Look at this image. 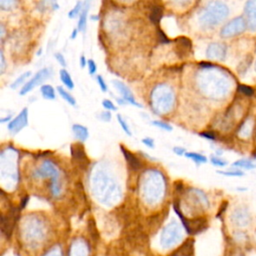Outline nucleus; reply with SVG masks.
<instances>
[{
  "instance_id": "f257e3e1",
  "label": "nucleus",
  "mask_w": 256,
  "mask_h": 256,
  "mask_svg": "<svg viewBox=\"0 0 256 256\" xmlns=\"http://www.w3.org/2000/svg\"><path fill=\"white\" fill-rule=\"evenodd\" d=\"M229 14L228 6L221 1H211L199 13V22L206 28H212L221 23Z\"/></svg>"
},
{
  "instance_id": "f03ea898",
  "label": "nucleus",
  "mask_w": 256,
  "mask_h": 256,
  "mask_svg": "<svg viewBox=\"0 0 256 256\" xmlns=\"http://www.w3.org/2000/svg\"><path fill=\"white\" fill-rule=\"evenodd\" d=\"M33 177L36 179H43V178H50V193L53 197H58L61 194V184L59 180V172L55 164L50 161H44L39 168H37L33 172Z\"/></svg>"
},
{
  "instance_id": "7ed1b4c3",
  "label": "nucleus",
  "mask_w": 256,
  "mask_h": 256,
  "mask_svg": "<svg viewBox=\"0 0 256 256\" xmlns=\"http://www.w3.org/2000/svg\"><path fill=\"white\" fill-rule=\"evenodd\" d=\"M23 237L30 244H36L43 240L45 235L44 226L37 219L28 220L22 229Z\"/></svg>"
},
{
  "instance_id": "20e7f679",
  "label": "nucleus",
  "mask_w": 256,
  "mask_h": 256,
  "mask_svg": "<svg viewBox=\"0 0 256 256\" xmlns=\"http://www.w3.org/2000/svg\"><path fill=\"white\" fill-rule=\"evenodd\" d=\"M182 239V228L181 226L173 221L169 223L165 228L163 229L161 233V245L164 248H169L176 243H178Z\"/></svg>"
},
{
  "instance_id": "39448f33",
  "label": "nucleus",
  "mask_w": 256,
  "mask_h": 256,
  "mask_svg": "<svg viewBox=\"0 0 256 256\" xmlns=\"http://www.w3.org/2000/svg\"><path fill=\"white\" fill-rule=\"evenodd\" d=\"M246 28H247V23L245 18L242 16H238L236 18L231 19L221 28L220 36L222 38L234 37L243 33Z\"/></svg>"
},
{
  "instance_id": "423d86ee",
  "label": "nucleus",
  "mask_w": 256,
  "mask_h": 256,
  "mask_svg": "<svg viewBox=\"0 0 256 256\" xmlns=\"http://www.w3.org/2000/svg\"><path fill=\"white\" fill-rule=\"evenodd\" d=\"M52 76V69L50 68V67H45V68H42V69H40L39 71H37L36 73H35V75L32 77V78H30L26 83H25V85H23V87L21 88V90H20V92H19V94L20 95H26L27 93H29L30 91H32L36 86H38V85H43L42 83L46 80V79H48V78H50Z\"/></svg>"
},
{
  "instance_id": "0eeeda50",
  "label": "nucleus",
  "mask_w": 256,
  "mask_h": 256,
  "mask_svg": "<svg viewBox=\"0 0 256 256\" xmlns=\"http://www.w3.org/2000/svg\"><path fill=\"white\" fill-rule=\"evenodd\" d=\"M187 207L195 212H201L209 207V201L206 195L198 189H190Z\"/></svg>"
},
{
  "instance_id": "6e6552de",
  "label": "nucleus",
  "mask_w": 256,
  "mask_h": 256,
  "mask_svg": "<svg viewBox=\"0 0 256 256\" xmlns=\"http://www.w3.org/2000/svg\"><path fill=\"white\" fill-rule=\"evenodd\" d=\"M28 124V108L24 107L21 112L8 123V130L12 134L19 133Z\"/></svg>"
},
{
  "instance_id": "1a4fd4ad",
  "label": "nucleus",
  "mask_w": 256,
  "mask_h": 256,
  "mask_svg": "<svg viewBox=\"0 0 256 256\" xmlns=\"http://www.w3.org/2000/svg\"><path fill=\"white\" fill-rule=\"evenodd\" d=\"M231 221L237 227H246L251 222V215L247 208L237 207L231 214Z\"/></svg>"
},
{
  "instance_id": "9d476101",
  "label": "nucleus",
  "mask_w": 256,
  "mask_h": 256,
  "mask_svg": "<svg viewBox=\"0 0 256 256\" xmlns=\"http://www.w3.org/2000/svg\"><path fill=\"white\" fill-rule=\"evenodd\" d=\"M112 84L114 85V87L117 89V91L121 94L122 98L128 103V104H131L133 106H136V107H139V108H142V105L139 104L136 100H135V97L132 93V91L130 90V88L122 81L120 80H113L112 81Z\"/></svg>"
},
{
  "instance_id": "9b49d317",
  "label": "nucleus",
  "mask_w": 256,
  "mask_h": 256,
  "mask_svg": "<svg viewBox=\"0 0 256 256\" xmlns=\"http://www.w3.org/2000/svg\"><path fill=\"white\" fill-rule=\"evenodd\" d=\"M227 52V47L223 43H211L206 49V56L213 60H224Z\"/></svg>"
},
{
  "instance_id": "f8f14e48",
  "label": "nucleus",
  "mask_w": 256,
  "mask_h": 256,
  "mask_svg": "<svg viewBox=\"0 0 256 256\" xmlns=\"http://www.w3.org/2000/svg\"><path fill=\"white\" fill-rule=\"evenodd\" d=\"M245 20L247 28L250 31H256V1H248L244 7Z\"/></svg>"
},
{
  "instance_id": "ddd939ff",
  "label": "nucleus",
  "mask_w": 256,
  "mask_h": 256,
  "mask_svg": "<svg viewBox=\"0 0 256 256\" xmlns=\"http://www.w3.org/2000/svg\"><path fill=\"white\" fill-rule=\"evenodd\" d=\"M120 149L122 151V154H123L128 166H129V168L132 171H138L139 169L142 168V162L130 150L126 149L123 145H120Z\"/></svg>"
},
{
  "instance_id": "4468645a",
  "label": "nucleus",
  "mask_w": 256,
  "mask_h": 256,
  "mask_svg": "<svg viewBox=\"0 0 256 256\" xmlns=\"http://www.w3.org/2000/svg\"><path fill=\"white\" fill-rule=\"evenodd\" d=\"M89 249L86 242L82 239L75 240L69 251V256H88Z\"/></svg>"
},
{
  "instance_id": "2eb2a0df",
  "label": "nucleus",
  "mask_w": 256,
  "mask_h": 256,
  "mask_svg": "<svg viewBox=\"0 0 256 256\" xmlns=\"http://www.w3.org/2000/svg\"><path fill=\"white\" fill-rule=\"evenodd\" d=\"M70 151H71V156L74 158L75 161L87 164L88 158L86 156L84 147L80 143L79 144H72L70 146Z\"/></svg>"
},
{
  "instance_id": "dca6fc26",
  "label": "nucleus",
  "mask_w": 256,
  "mask_h": 256,
  "mask_svg": "<svg viewBox=\"0 0 256 256\" xmlns=\"http://www.w3.org/2000/svg\"><path fill=\"white\" fill-rule=\"evenodd\" d=\"M72 132L77 140L80 142H85L89 137V131L86 126L82 124L75 123L72 125Z\"/></svg>"
},
{
  "instance_id": "f3484780",
  "label": "nucleus",
  "mask_w": 256,
  "mask_h": 256,
  "mask_svg": "<svg viewBox=\"0 0 256 256\" xmlns=\"http://www.w3.org/2000/svg\"><path fill=\"white\" fill-rule=\"evenodd\" d=\"M89 6L90 2H84V7L79 15L78 19V24H77V29L79 32H83L86 29V24H87V15L89 11Z\"/></svg>"
},
{
  "instance_id": "a211bd4d",
  "label": "nucleus",
  "mask_w": 256,
  "mask_h": 256,
  "mask_svg": "<svg viewBox=\"0 0 256 256\" xmlns=\"http://www.w3.org/2000/svg\"><path fill=\"white\" fill-rule=\"evenodd\" d=\"M163 16V8L160 5L152 6L149 18L154 25H158Z\"/></svg>"
},
{
  "instance_id": "6ab92c4d",
  "label": "nucleus",
  "mask_w": 256,
  "mask_h": 256,
  "mask_svg": "<svg viewBox=\"0 0 256 256\" xmlns=\"http://www.w3.org/2000/svg\"><path fill=\"white\" fill-rule=\"evenodd\" d=\"M59 77H60L61 82L63 83V85H64L66 88H68L69 90L74 89V82H73V79H72L71 75L69 74V72H68L65 68H62V69L59 71Z\"/></svg>"
},
{
  "instance_id": "aec40b11",
  "label": "nucleus",
  "mask_w": 256,
  "mask_h": 256,
  "mask_svg": "<svg viewBox=\"0 0 256 256\" xmlns=\"http://www.w3.org/2000/svg\"><path fill=\"white\" fill-rule=\"evenodd\" d=\"M40 92L44 99L47 100H54L56 98V93L52 85L50 84H43L40 86Z\"/></svg>"
},
{
  "instance_id": "412c9836",
  "label": "nucleus",
  "mask_w": 256,
  "mask_h": 256,
  "mask_svg": "<svg viewBox=\"0 0 256 256\" xmlns=\"http://www.w3.org/2000/svg\"><path fill=\"white\" fill-rule=\"evenodd\" d=\"M30 76H31V71H26V72L22 73L20 76H18V77L10 84V88H11L12 90H15V89H17L18 87L22 86L23 84L25 85L26 79L29 78ZM22 87H23V86H22Z\"/></svg>"
},
{
  "instance_id": "4be33fe9",
  "label": "nucleus",
  "mask_w": 256,
  "mask_h": 256,
  "mask_svg": "<svg viewBox=\"0 0 256 256\" xmlns=\"http://www.w3.org/2000/svg\"><path fill=\"white\" fill-rule=\"evenodd\" d=\"M57 91L59 93V95L70 105L72 106H76V100L75 98L72 96V94H70L65 88L61 87V86H58L57 87Z\"/></svg>"
},
{
  "instance_id": "5701e85b",
  "label": "nucleus",
  "mask_w": 256,
  "mask_h": 256,
  "mask_svg": "<svg viewBox=\"0 0 256 256\" xmlns=\"http://www.w3.org/2000/svg\"><path fill=\"white\" fill-rule=\"evenodd\" d=\"M233 167H238V168H241V169H255L256 168V163H254L253 161L251 160H248V159H240L238 161H235L233 164H232Z\"/></svg>"
},
{
  "instance_id": "b1692460",
  "label": "nucleus",
  "mask_w": 256,
  "mask_h": 256,
  "mask_svg": "<svg viewBox=\"0 0 256 256\" xmlns=\"http://www.w3.org/2000/svg\"><path fill=\"white\" fill-rule=\"evenodd\" d=\"M185 156L197 164H202V163L207 162V157L204 156L203 154H200L197 152H186Z\"/></svg>"
},
{
  "instance_id": "393cba45",
  "label": "nucleus",
  "mask_w": 256,
  "mask_h": 256,
  "mask_svg": "<svg viewBox=\"0 0 256 256\" xmlns=\"http://www.w3.org/2000/svg\"><path fill=\"white\" fill-rule=\"evenodd\" d=\"M84 7V2H81V1H78L75 6L68 12V17L71 19V18H75L77 16L80 15L82 9Z\"/></svg>"
},
{
  "instance_id": "a878e982",
  "label": "nucleus",
  "mask_w": 256,
  "mask_h": 256,
  "mask_svg": "<svg viewBox=\"0 0 256 256\" xmlns=\"http://www.w3.org/2000/svg\"><path fill=\"white\" fill-rule=\"evenodd\" d=\"M217 173L227 177H241L244 175V173L241 170H218Z\"/></svg>"
},
{
  "instance_id": "bb28decb",
  "label": "nucleus",
  "mask_w": 256,
  "mask_h": 256,
  "mask_svg": "<svg viewBox=\"0 0 256 256\" xmlns=\"http://www.w3.org/2000/svg\"><path fill=\"white\" fill-rule=\"evenodd\" d=\"M116 117H117V121H118L120 127L122 128V130H123L128 136H132V132H131V130H130V128H129V125H128L127 122L125 121V119H124L120 114H117Z\"/></svg>"
},
{
  "instance_id": "cd10ccee",
  "label": "nucleus",
  "mask_w": 256,
  "mask_h": 256,
  "mask_svg": "<svg viewBox=\"0 0 256 256\" xmlns=\"http://www.w3.org/2000/svg\"><path fill=\"white\" fill-rule=\"evenodd\" d=\"M151 124L156 126L157 128L165 130V131H169L170 132V131L173 130V127L169 123H167L165 121H162V120H154V121L151 122Z\"/></svg>"
},
{
  "instance_id": "c85d7f7f",
  "label": "nucleus",
  "mask_w": 256,
  "mask_h": 256,
  "mask_svg": "<svg viewBox=\"0 0 256 256\" xmlns=\"http://www.w3.org/2000/svg\"><path fill=\"white\" fill-rule=\"evenodd\" d=\"M210 162L216 167H224L227 165V161L218 156H212L210 158Z\"/></svg>"
},
{
  "instance_id": "c756f323",
  "label": "nucleus",
  "mask_w": 256,
  "mask_h": 256,
  "mask_svg": "<svg viewBox=\"0 0 256 256\" xmlns=\"http://www.w3.org/2000/svg\"><path fill=\"white\" fill-rule=\"evenodd\" d=\"M102 106L107 110V111H116L117 107L115 106V104L109 100V99H104L102 101Z\"/></svg>"
},
{
  "instance_id": "7c9ffc66",
  "label": "nucleus",
  "mask_w": 256,
  "mask_h": 256,
  "mask_svg": "<svg viewBox=\"0 0 256 256\" xmlns=\"http://www.w3.org/2000/svg\"><path fill=\"white\" fill-rule=\"evenodd\" d=\"M43 256H62V252L59 246H54L48 250Z\"/></svg>"
},
{
  "instance_id": "2f4dec72",
  "label": "nucleus",
  "mask_w": 256,
  "mask_h": 256,
  "mask_svg": "<svg viewBox=\"0 0 256 256\" xmlns=\"http://www.w3.org/2000/svg\"><path fill=\"white\" fill-rule=\"evenodd\" d=\"M87 67H88V72H89L90 75L96 74V72H97V65H96V62L93 59H88Z\"/></svg>"
},
{
  "instance_id": "473e14b6",
  "label": "nucleus",
  "mask_w": 256,
  "mask_h": 256,
  "mask_svg": "<svg viewBox=\"0 0 256 256\" xmlns=\"http://www.w3.org/2000/svg\"><path fill=\"white\" fill-rule=\"evenodd\" d=\"M96 81H97V83H98V85H99V87H100L102 92H107L108 91L107 84H106L104 78L101 75H97L96 76Z\"/></svg>"
},
{
  "instance_id": "72a5a7b5",
  "label": "nucleus",
  "mask_w": 256,
  "mask_h": 256,
  "mask_svg": "<svg viewBox=\"0 0 256 256\" xmlns=\"http://www.w3.org/2000/svg\"><path fill=\"white\" fill-rule=\"evenodd\" d=\"M238 89H239V91H240L242 94H244V95H246V96H251V95L253 94V92H254L251 87L246 86V85H239V86H238Z\"/></svg>"
},
{
  "instance_id": "f704fd0d",
  "label": "nucleus",
  "mask_w": 256,
  "mask_h": 256,
  "mask_svg": "<svg viewBox=\"0 0 256 256\" xmlns=\"http://www.w3.org/2000/svg\"><path fill=\"white\" fill-rule=\"evenodd\" d=\"M54 57H55V59L57 60V62L62 66V67H66V60H65V58H64V55L62 54V53H60V52H56L55 54H54Z\"/></svg>"
},
{
  "instance_id": "c9c22d12",
  "label": "nucleus",
  "mask_w": 256,
  "mask_h": 256,
  "mask_svg": "<svg viewBox=\"0 0 256 256\" xmlns=\"http://www.w3.org/2000/svg\"><path fill=\"white\" fill-rule=\"evenodd\" d=\"M111 113L109 111H102L100 114H99V118L102 120V121H105V122H109L111 120Z\"/></svg>"
},
{
  "instance_id": "e433bc0d",
  "label": "nucleus",
  "mask_w": 256,
  "mask_h": 256,
  "mask_svg": "<svg viewBox=\"0 0 256 256\" xmlns=\"http://www.w3.org/2000/svg\"><path fill=\"white\" fill-rule=\"evenodd\" d=\"M199 135L205 139H208V140H215L216 136L213 132H210V131H204V132H201L199 133Z\"/></svg>"
},
{
  "instance_id": "4c0bfd02",
  "label": "nucleus",
  "mask_w": 256,
  "mask_h": 256,
  "mask_svg": "<svg viewBox=\"0 0 256 256\" xmlns=\"http://www.w3.org/2000/svg\"><path fill=\"white\" fill-rule=\"evenodd\" d=\"M157 33H158V36H159V39H160V42L162 43H169L170 40L168 39V37L165 35V33L161 30V29H157Z\"/></svg>"
},
{
  "instance_id": "58836bf2",
  "label": "nucleus",
  "mask_w": 256,
  "mask_h": 256,
  "mask_svg": "<svg viewBox=\"0 0 256 256\" xmlns=\"http://www.w3.org/2000/svg\"><path fill=\"white\" fill-rule=\"evenodd\" d=\"M141 141H142V143H143L145 146H147V147H149V148H154V147H155V145H154V140H153L152 138H150V137H145V138H143Z\"/></svg>"
},
{
  "instance_id": "ea45409f",
  "label": "nucleus",
  "mask_w": 256,
  "mask_h": 256,
  "mask_svg": "<svg viewBox=\"0 0 256 256\" xmlns=\"http://www.w3.org/2000/svg\"><path fill=\"white\" fill-rule=\"evenodd\" d=\"M173 152L179 156H182V155H185L186 154V149L183 148V147H180V146H174L173 147Z\"/></svg>"
},
{
  "instance_id": "a19ab883",
  "label": "nucleus",
  "mask_w": 256,
  "mask_h": 256,
  "mask_svg": "<svg viewBox=\"0 0 256 256\" xmlns=\"http://www.w3.org/2000/svg\"><path fill=\"white\" fill-rule=\"evenodd\" d=\"M0 61H1V64H0V71H1V74H2L3 71H4V68H5L4 55H3V51H2V50H1V52H0Z\"/></svg>"
},
{
  "instance_id": "79ce46f5",
  "label": "nucleus",
  "mask_w": 256,
  "mask_h": 256,
  "mask_svg": "<svg viewBox=\"0 0 256 256\" xmlns=\"http://www.w3.org/2000/svg\"><path fill=\"white\" fill-rule=\"evenodd\" d=\"M87 61H88V60H86V58H85L84 55H81V56H80V58H79V63H80V66H81L82 68H84V67L87 65Z\"/></svg>"
},
{
  "instance_id": "37998d69",
  "label": "nucleus",
  "mask_w": 256,
  "mask_h": 256,
  "mask_svg": "<svg viewBox=\"0 0 256 256\" xmlns=\"http://www.w3.org/2000/svg\"><path fill=\"white\" fill-rule=\"evenodd\" d=\"M28 196H25V197H23L22 198V200H21V205H20V207H21V209L22 208H24L25 206H26V204H27V202H28Z\"/></svg>"
},
{
  "instance_id": "c03bdc74",
  "label": "nucleus",
  "mask_w": 256,
  "mask_h": 256,
  "mask_svg": "<svg viewBox=\"0 0 256 256\" xmlns=\"http://www.w3.org/2000/svg\"><path fill=\"white\" fill-rule=\"evenodd\" d=\"M11 120H12V119H11V115H9V116H6V117H4V118H1V119H0V122H1V123L7 122V121L10 122Z\"/></svg>"
},
{
  "instance_id": "a18cd8bd",
  "label": "nucleus",
  "mask_w": 256,
  "mask_h": 256,
  "mask_svg": "<svg viewBox=\"0 0 256 256\" xmlns=\"http://www.w3.org/2000/svg\"><path fill=\"white\" fill-rule=\"evenodd\" d=\"M77 33H78V29L76 28V29H74V30H73L72 34L70 35V38H71V39H75V38H76V36H77Z\"/></svg>"
},
{
  "instance_id": "49530a36",
  "label": "nucleus",
  "mask_w": 256,
  "mask_h": 256,
  "mask_svg": "<svg viewBox=\"0 0 256 256\" xmlns=\"http://www.w3.org/2000/svg\"><path fill=\"white\" fill-rule=\"evenodd\" d=\"M117 103H118V104H120V105H125L127 102H126L123 98H120V99H119V98H117Z\"/></svg>"
},
{
  "instance_id": "de8ad7c7",
  "label": "nucleus",
  "mask_w": 256,
  "mask_h": 256,
  "mask_svg": "<svg viewBox=\"0 0 256 256\" xmlns=\"http://www.w3.org/2000/svg\"><path fill=\"white\" fill-rule=\"evenodd\" d=\"M1 39H3V37H4V26H3V24H1Z\"/></svg>"
},
{
  "instance_id": "09e8293b",
  "label": "nucleus",
  "mask_w": 256,
  "mask_h": 256,
  "mask_svg": "<svg viewBox=\"0 0 256 256\" xmlns=\"http://www.w3.org/2000/svg\"><path fill=\"white\" fill-rule=\"evenodd\" d=\"M91 19H92V20H98V19H99V17H98L97 15H92Z\"/></svg>"
},
{
  "instance_id": "8fccbe9b",
  "label": "nucleus",
  "mask_w": 256,
  "mask_h": 256,
  "mask_svg": "<svg viewBox=\"0 0 256 256\" xmlns=\"http://www.w3.org/2000/svg\"><path fill=\"white\" fill-rule=\"evenodd\" d=\"M254 157H256V150L254 151Z\"/></svg>"
}]
</instances>
